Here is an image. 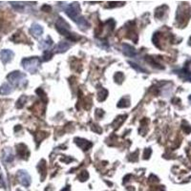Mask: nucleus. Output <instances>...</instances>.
<instances>
[{"label": "nucleus", "mask_w": 191, "mask_h": 191, "mask_svg": "<svg viewBox=\"0 0 191 191\" xmlns=\"http://www.w3.org/2000/svg\"><path fill=\"white\" fill-rule=\"evenodd\" d=\"M52 57H53V54H52V53L48 52V51H45L44 55H43V60H44V61H47V60L51 59Z\"/></svg>", "instance_id": "nucleus-19"}, {"label": "nucleus", "mask_w": 191, "mask_h": 191, "mask_svg": "<svg viewBox=\"0 0 191 191\" xmlns=\"http://www.w3.org/2000/svg\"><path fill=\"white\" fill-rule=\"evenodd\" d=\"M129 106V101L125 99H122L121 100L118 101V107L119 108H124V107H128Z\"/></svg>", "instance_id": "nucleus-16"}, {"label": "nucleus", "mask_w": 191, "mask_h": 191, "mask_svg": "<svg viewBox=\"0 0 191 191\" xmlns=\"http://www.w3.org/2000/svg\"><path fill=\"white\" fill-rule=\"evenodd\" d=\"M55 26H57L58 31L59 32L61 35L67 36L68 38L71 39V40H76V38H75V36H77L76 34L70 33V26H69V24L66 23L63 18L59 17L58 20L57 21V24H55Z\"/></svg>", "instance_id": "nucleus-4"}, {"label": "nucleus", "mask_w": 191, "mask_h": 191, "mask_svg": "<svg viewBox=\"0 0 191 191\" xmlns=\"http://www.w3.org/2000/svg\"><path fill=\"white\" fill-rule=\"evenodd\" d=\"M70 48V44L66 41H61L58 44L57 48H55V52L58 53H63V52H66L68 49Z\"/></svg>", "instance_id": "nucleus-11"}, {"label": "nucleus", "mask_w": 191, "mask_h": 191, "mask_svg": "<svg viewBox=\"0 0 191 191\" xmlns=\"http://www.w3.org/2000/svg\"><path fill=\"white\" fill-rule=\"evenodd\" d=\"M114 78H115V81H116L118 83H122V81H123V78H124V76H123L122 73H121V72H119V73H117V74L115 75Z\"/></svg>", "instance_id": "nucleus-17"}, {"label": "nucleus", "mask_w": 191, "mask_h": 191, "mask_svg": "<svg viewBox=\"0 0 191 191\" xmlns=\"http://www.w3.org/2000/svg\"><path fill=\"white\" fill-rule=\"evenodd\" d=\"M150 154H151V149H149V148L145 149V151H144V158L145 159H148L149 156H150Z\"/></svg>", "instance_id": "nucleus-22"}, {"label": "nucleus", "mask_w": 191, "mask_h": 191, "mask_svg": "<svg viewBox=\"0 0 191 191\" xmlns=\"http://www.w3.org/2000/svg\"><path fill=\"white\" fill-rule=\"evenodd\" d=\"M30 31H31L32 35L36 37L40 36L43 34V28L39 25V24H33V26L31 27Z\"/></svg>", "instance_id": "nucleus-9"}, {"label": "nucleus", "mask_w": 191, "mask_h": 191, "mask_svg": "<svg viewBox=\"0 0 191 191\" xmlns=\"http://www.w3.org/2000/svg\"><path fill=\"white\" fill-rule=\"evenodd\" d=\"M0 58H1V60L3 63H8L10 62L13 58V53L11 50H2L1 53H0Z\"/></svg>", "instance_id": "nucleus-6"}, {"label": "nucleus", "mask_w": 191, "mask_h": 191, "mask_svg": "<svg viewBox=\"0 0 191 191\" xmlns=\"http://www.w3.org/2000/svg\"><path fill=\"white\" fill-rule=\"evenodd\" d=\"M64 11L67 13L68 17L73 19L76 23L79 18L81 17V7H79V4L77 2L66 5L64 7Z\"/></svg>", "instance_id": "nucleus-2"}, {"label": "nucleus", "mask_w": 191, "mask_h": 191, "mask_svg": "<svg viewBox=\"0 0 191 191\" xmlns=\"http://www.w3.org/2000/svg\"><path fill=\"white\" fill-rule=\"evenodd\" d=\"M7 78L12 84H13L15 86H24V85H26V83H27L25 74H23V73L18 72V71L12 72L11 74L8 75Z\"/></svg>", "instance_id": "nucleus-1"}, {"label": "nucleus", "mask_w": 191, "mask_h": 191, "mask_svg": "<svg viewBox=\"0 0 191 191\" xmlns=\"http://www.w3.org/2000/svg\"><path fill=\"white\" fill-rule=\"evenodd\" d=\"M129 64L134 68V69H136L139 73H146V71L144 70V69H142V68H140L138 64H135V63H133V62H129Z\"/></svg>", "instance_id": "nucleus-18"}, {"label": "nucleus", "mask_w": 191, "mask_h": 191, "mask_svg": "<svg viewBox=\"0 0 191 191\" xmlns=\"http://www.w3.org/2000/svg\"><path fill=\"white\" fill-rule=\"evenodd\" d=\"M12 6L14 8V9L17 10H22L23 9V5L22 4H19V3H15V2H12Z\"/></svg>", "instance_id": "nucleus-21"}, {"label": "nucleus", "mask_w": 191, "mask_h": 191, "mask_svg": "<svg viewBox=\"0 0 191 191\" xmlns=\"http://www.w3.org/2000/svg\"><path fill=\"white\" fill-rule=\"evenodd\" d=\"M27 101V97L26 96H22V97L19 99V100L17 101V108H22L25 104V102Z\"/></svg>", "instance_id": "nucleus-15"}, {"label": "nucleus", "mask_w": 191, "mask_h": 191, "mask_svg": "<svg viewBox=\"0 0 191 191\" xmlns=\"http://www.w3.org/2000/svg\"><path fill=\"white\" fill-rule=\"evenodd\" d=\"M22 66L26 71L31 74H36L38 71V68L40 66V60L37 58H25L22 60Z\"/></svg>", "instance_id": "nucleus-3"}, {"label": "nucleus", "mask_w": 191, "mask_h": 191, "mask_svg": "<svg viewBox=\"0 0 191 191\" xmlns=\"http://www.w3.org/2000/svg\"><path fill=\"white\" fill-rule=\"evenodd\" d=\"M75 140H76L77 144L84 151L88 150L92 146V143L88 140H83V139H81V138H77V139H75Z\"/></svg>", "instance_id": "nucleus-7"}, {"label": "nucleus", "mask_w": 191, "mask_h": 191, "mask_svg": "<svg viewBox=\"0 0 191 191\" xmlns=\"http://www.w3.org/2000/svg\"><path fill=\"white\" fill-rule=\"evenodd\" d=\"M3 160L6 163H12L13 161V154L12 153L11 149L7 148L3 151Z\"/></svg>", "instance_id": "nucleus-10"}, {"label": "nucleus", "mask_w": 191, "mask_h": 191, "mask_svg": "<svg viewBox=\"0 0 191 191\" xmlns=\"http://www.w3.org/2000/svg\"><path fill=\"white\" fill-rule=\"evenodd\" d=\"M42 11H45V12H50L51 11V7L48 6V5H45L42 7Z\"/></svg>", "instance_id": "nucleus-24"}, {"label": "nucleus", "mask_w": 191, "mask_h": 191, "mask_svg": "<svg viewBox=\"0 0 191 191\" xmlns=\"http://www.w3.org/2000/svg\"><path fill=\"white\" fill-rule=\"evenodd\" d=\"M107 94H108L107 90L102 89L99 93V95H98V99H99V101H103V100H104L106 99V97H107Z\"/></svg>", "instance_id": "nucleus-14"}, {"label": "nucleus", "mask_w": 191, "mask_h": 191, "mask_svg": "<svg viewBox=\"0 0 191 191\" xmlns=\"http://www.w3.org/2000/svg\"><path fill=\"white\" fill-rule=\"evenodd\" d=\"M70 190V188H69V186H67V188H64L62 191H69Z\"/></svg>", "instance_id": "nucleus-25"}, {"label": "nucleus", "mask_w": 191, "mask_h": 191, "mask_svg": "<svg viewBox=\"0 0 191 191\" xmlns=\"http://www.w3.org/2000/svg\"><path fill=\"white\" fill-rule=\"evenodd\" d=\"M122 51H123V54L125 55H127V57L132 58V57H134V55H136V50H135V48L129 44H123Z\"/></svg>", "instance_id": "nucleus-8"}, {"label": "nucleus", "mask_w": 191, "mask_h": 191, "mask_svg": "<svg viewBox=\"0 0 191 191\" xmlns=\"http://www.w3.org/2000/svg\"><path fill=\"white\" fill-rule=\"evenodd\" d=\"M88 177H89V175H88V173H87L86 171H83L81 174V176H79V178H81V181H83V182L88 179Z\"/></svg>", "instance_id": "nucleus-20"}, {"label": "nucleus", "mask_w": 191, "mask_h": 191, "mask_svg": "<svg viewBox=\"0 0 191 191\" xmlns=\"http://www.w3.org/2000/svg\"><path fill=\"white\" fill-rule=\"evenodd\" d=\"M52 44H53V40L51 39V37H50V36H48L46 40H44V41H41V42H40V44H39V47H40L41 49H43V50L47 51V50L49 49V48L52 46Z\"/></svg>", "instance_id": "nucleus-12"}, {"label": "nucleus", "mask_w": 191, "mask_h": 191, "mask_svg": "<svg viewBox=\"0 0 191 191\" xmlns=\"http://www.w3.org/2000/svg\"><path fill=\"white\" fill-rule=\"evenodd\" d=\"M189 101L191 102V96H190V97H189Z\"/></svg>", "instance_id": "nucleus-26"}, {"label": "nucleus", "mask_w": 191, "mask_h": 191, "mask_svg": "<svg viewBox=\"0 0 191 191\" xmlns=\"http://www.w3.org/2000/svg\"><path fill=\"white\" fill-rule=\"evenodd\" d=\"M102 115H103V111L102 110H100V109L97 110V112H96V116H97L98 118H101Z\"/></svg>", "instance_id": "nucleus-23"}, {"label": "nucleus", "mask_w": 191, "mask_h": 191, "mask_svg": "<svg viewBox=\"0 0 191 191\" xmlns=\"http://www.w3.org/2000/svg\"><path fill=\"white\" fill-rule=\"evenodd\" d=\"M12 91H13V87L8 83H4L0 87V94L1 95H9Z\"/></svg>", "instance_id": "nucleus-13"}, {"label": "nucleus", "mask_w": 191, "mask_h": 191, "mask_svg": "<svg viewBox=\"0 0 191 191\" xmlns=\"http://www.w3.org/2000/svg\"><path fill=\"white\" fill-rule=\"evenodd\" d=\"M17 179H18V182L24 186L28 187L31 185V177L26 171L19 170L17 172Z\"/></svg>", "instance_id": "nucleus-5"}]
</instances>
